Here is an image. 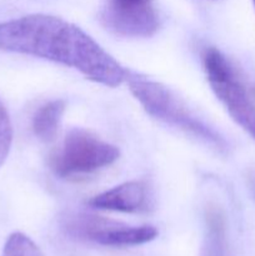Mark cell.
Returning a JSON list of instances; mask_svg holds the SVG:
<instances>
[{"mask_svg": "<svg viewBox=\"0 0 255 256\" xmlns=\"http://www.w3.org/2000/svg\"><path fill=\"white\" fill-rule=\"evenodd\" d=\"M100 20L109 32L124 38H149L159 28L152 0H106Z\"/></svg>", "mask_w": 255, "mask_h": 256, "instance_id": "cell-6", "label": "cell"}, {"mask_svg": "<svg viewBox=\"0 0 255 256\" xmlns=\"http://www.w3.org/2000/svg\"><path fill=\"white\" fill-rule=\"evenodd\" d=\"M64 229L76 239L112 248L136 246L152 242L158 236V230L152 225L132 226L89 214L69 215L64 220Z\"/></svg>", "mask_w": 255, "mask_h": 256, "instance_id": "cell-5", "label": "cell"}, {"mask_svg": "<svg viewBox=\"0 0 255 256\" xmlns=\"http://www.w3.org/2000/svg\"><path fill=\"white\" fill-rule=\"evenodd\" d=\"M120 156L115 145L82 128H72L49 159L52 172L60 179L82 176L114 164Z\"/></svg>", "mask_w": 255, "mask_h": 256, "instance_id": "cell-3", "label": "cell"}, {"mask_svg": "<svg viewBox=\"0 0 255 256\" xmlns=\"http://www.w3.org/2000/svg\"><path fill=\"white\" fill-rule=\"evenodd\" d=\"M94 209L109 212L140 214L152 209V195L144 182H126L102 194L95 195L88 202Z\"/></svg>", "mask_w": 255, "mask_h": 256, "instance_id": "cell-7", "label": "cell"}, {"mask_svg": "<svg viewBox=\"0 0 255 256\" xmlns=\"http://www.w3.org/2000/svg\"><path fill=\"white\" fill-rule=\"evenodd\" d=\"M252 2H254V6H255V0H252Z\"/></svg>", "mask_w": 255, "mask_h": 256, "instance_id": "cell-13", "label": "cell"}, {"mask_svg": "<svg viewBox=\"0 0 255 256\" xmlns=\"http://www.w3.org/2000/svg\"><path fill=\"white\" fill-rule=\"evenodd\" d=\"M126 82L132 96L150 116L182 130L215 152L222 154L226 152L228 144L224 138L212 125L206 124L195 115L166 86L154 80L129 72Z\"/></svg>", "mask_w": 255, "mask_h": 256, "instance_id": "cell-2", "label": "cell"}, {"mask_svg": "<svg viewBox=\"0 0 255 256\" xmlns=\"http://www.w3.org/2000/svg\"><path fill=\"white\" fill-rule=\"evenodd\" d=\"M65 108L64 100L56 99L45 102L35 112L32 119V129L38 139L49 142L56 138Z\"/></svg>", "mask_w": 255, "mask_h": 256, "instance_id": "cell-9", "label": "cell"}, {"mask_svg": "<svg viewBox=\"0 0 255 256\" xmlns=\"http://www.w3.org/2000/svg\"><path fill=\"white\" fill-rule=\"evenodd\" d=\"M2 256H44L36 244L22 232H12L6 239Z\"/></svg>", "mask_w": 255, "mask_h": 256, "instance_id": "cell-10", "label": "cell"}, {"mask_svg": "<svg viewBox=\"0 0 255 256\" xmlns=\"http://www.w3.org/2000/svg\"><path fill=\"white\" fill-rule=\"evenodd\" d=\"M202 58L208 82L214 94L232 120L255 139V99L252 92H248L236 70L216 48H206Z\"/></svg>", "mask_w": 255, "mask_h": 256, "instance_id": "cell-4", "label": "cell"}, {"mask_svg": "<svg viewBox=\"0 0 255 256\" xmlns=\"http://www.w3.org/2000/svg\"><path fill=\"white\" fill-rule=\"evenodd\" d=\"M0 50L50 60L109 88L126 80L128 72L75 24L46 14L0 22Z\"/></svg>", "mask_w": 255, "mask_h": 256, "instance_id": "cell-1", "label": "cell"}, {"mask_svg": "<svg viewBox=\"0 0 255 256\" xmlns=\"http://www.w3.org/2000/svg\"><path fill=\"white\" fill-rule=\"evenodd\" d=\"M250 92H252V98H254V99H255V86H252V90H250Z\"/></svg>", "mask_w": 255, "mask_h": 256, "instance_id": "cell-12", "label": "cell"}, {"mask_svg": "<svg viewBox=\"0 0 255 256\" xmlns=\"http://www.w3.org/2000/svg\"><path fill=\"white\" fill-rule=\"evenodd\" d=\"M204 238L199 256H230L228 225L224 212L210 204L204 214Z\"/></svg>", "mask_w": 255, "mask_h": 256, "instance_id": "cell-8", "label": "cell"}, {"mask_svg": "<svg viewBox=\"0 0 255 256\" xmlns=\"http://www.w3.org/2000/svg\"><path fill=\"white\" fill-rule=\"evenodd\" d=\"M12 144V125L6 108L0 100V168L9 156Z\"/></svg>", "mask_w": 255, "mask_h": 256, "instance_id": "cell-11", "label": "cell"}]
</instances>
